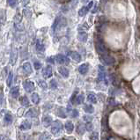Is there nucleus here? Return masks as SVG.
I'll use <instances>...</instances> for the list:
<instances>
[{
    "instance_id": "1",
    "label": "nucleus",
    "mask_w": 140,
    "mask_h": 140,
    "mask_svg": "<svg viewBox=\"0 0 140 140\" xmlns=\"http://www.w3.org/2000/svg\"><path fill=\"white\" fill-rule=\"evenodd\" d=\"M95 48H96V50L99 54L102 55L107 53V48L104 44V42L101 39V38H98L95 42Z\"/></svg>"
},
{
    "instance_id": "2",
    "label": "nucleus",
    "mask_w": 140,
    "mask_h": 140,
    "mask_svg": "<svg viewBox=\"0 0 140 140\" xmlns=\"http://www.w3.org/2000/svg\"><path fill=\"white\" fill-rule=\"evenodd\" d=\"M63 129V125L59 121H55L51 125V133L54 135H56L61 131V129Z\"/></svg>"
},
{
    "instance_id": "3",
    "label": "nucleus",
    "mask_w": 140,
    "mask_h": 140,
    "mask_svg": "<svg viewBox=\"0 0 140 140\" xmlns=\"http://www.w3.org/2000/svg\"><path fill=\"white\" fill-rule=\"evenodd\" d=\"M101 61H102L104 64H106L107 65H113L115 64V59L111 56H108L107 53L101 55Z\"/></svg>"
},
{
    "instance_id": "4",
    "label": "nucleus",
    "mask_w": 140,
    "mask_h": 140,
    "mask_svg": "<svg viewBox=\"0 0 140 140\" xmlns=\"http://www.w3.org/2000/svg\"><path fill=\"white\" fill-rule=\"evenodd\" d=\"M56 61L59 64H70V60H69L68 57H66L65 56H64V55H57V56H56Z\"/></svg>"
},
{
    "instance_id": "5",
    "label": "nucleus",
    "mask_w": 140,
    "mask_h": 140,
    "mask_svg": "<svg viewBox=\"0 0 140 140\" xmlns=\"http://www.w3.org/2000/svg\"><path fill=\"white\" fill-rule=\"evenodd\" d=\"M23 86H24V89L26 90V92L27 93H32L34 90V84L32 81H29V80L24 81Z\"/></svg>"
},
{
    "instance_id": "6",
    "label": "nucleus",
    "mask_w": 140,
    "mask_h": 140,
    "mask_svg": "<svg viewBox=\"0 0 140 140\" xmlns=\"http://www.w3.org/2000/svg\"><path fill=\"white\" fill-rule=\"evenodd\" d=\"M16 60H17V49L13 46L11 50V58H10V63H11L12 65H14Z\"/></svg>"
},
{
    "instance_id": "7",
    "label": "nucleus",
    "mask_w": 140,
    "mask_h": 140,
    "mask_svg": "<svg viewBox=\"0 0 140 140\" xmlns=\"http://www.w3.org/2000/svg\"><path fill=\"white\" fill-rule=\"evenodd\" d=\"M42 76L45 78H48L52 76V69L49 65L46 66L45 68L42 70Z\"/></svg>"
},
{
    "instance_id": "8",
    "label": "nucleus",
    "mask_w": 140,
    "mask_h": 140,
    "mask_svg": "<svg viewBox=\"0 0 140 140\" xmlns=\"http://www.w3.org/2000/svg\"><path fill=\"white\" fill-rule=\"evenodd\" d=\"M89 71V64H82L78 68V72L80 74L85 75L87 73V72Z\"/></svg>"
},
{
    "instance_id": "9",
    "label": "nucleus",
    "mask_w": 140,
    "mask_h": 140,
    "mask_svg": "<svg viewBox=\"0 0 140 140\" xmlns=\"http://www.w3.org/2000/svg\"><path fill=\"white\" fill-rule=\"evenodd\" d=\"M23 70L27 74H31L33 72V68H32V65L29 62L23 64Z\"/></svg>"
},
{
    "instance_id": "10",
    "label": "nucleus",
    "mask_w": 140,
    "mask_h": 140,
    "mask_svg": "<svg viewBox=\"0 0 140 140\" xmlns=\"http://www.w3.org/2000/svg\"><path fill=\"white\" fill-rule=\"evenodd\" d=\"M69 56L72 58V60L76 61V62H80L81 61V56L79 55V53H78L76 51H71L69 53Z\"/></svg>"
},
{
    "instance_id": "11",
    "label": "nucleus",
    "mask_w": 140,
    "mask_h": 140,
    "mask_svg": "<svg viewBox=\"0 0 140 140\" xmlns=\"http://www.w3.org/2000/svg\"><path fill=\"white\" fill-rule=\"evenodd\" d=\"M38 115V111L35 108H31L26 113V116L30 117V118H34Z\"/></svg>"
},
{
    "instance_id": "12",
    "label": "nucleus",
    "mask_w": 140,
    "mask_h": 140,
    "mask_svg": "<svg viewBox=\"0 0 140 140\" xmlns=\"http://www.w3.org/2000/svg\"><path fill=\"white\" fill-rule=\"evenodd\" d=\"M31 128V123L29 121H24L20 123V126H19V129L21 131H27Z\"/></svg>"
},
{
    "instance_id": "13",
    "label": "nucleus",
    "mask_w": 140,
    "mask_h": 140,
    "mask_svg": "<svg viewBox=\"0 0 140 140\" xmlns=\"http://www.w3.org/2000/svg\"><path fill=\"white\" fill-rule=\"evenodd\" d=\"M58 72H59V73L65 78H68L69 75H70L69 70L67 68H65V67H59V68H58Z\"/></svg>"
},
{
    "instance_id": "14",
    "label": "nucleus",
    "mask_w": 140,
    "mask_h": 140,
    "mask_svg": "<svg viewBox=\"0 0 140 140\" xmlns=\"http://www.w3.org/2000/svg\"><path fill=\"white\" fill-rule=\"evenodd\" d=\"M64 127H65V129H66V131L68 133H72V131H73V129H74L73 123H72V122H70V121L66 122L65 125H64Z\"/></svg>"
},
{
    "instance_id": "15",
    "label": "nucleus",
    "mask_w": 140,
    "mask_h": 140,
    "mask_svg": "<svg viewBox=\"0 0 140 140\" xmlns=\"http://www.w3.org/2000/svg\"><path fill=\"white\" fill-rule=\"evenodd\" d=\"M87 38H88V34H87L86 32H79L78 35V39L82 42H86L87 41Z\"/></svg>"
},
{
    "instance_id": "16",
    "label": "nucleus",
    "mask_w": 140,
    "mask_h": 140,
    "mask_svg": "<svg viewBox=\"0 0 140 140\" xmlns=\"http://www.w3.org/2000/svg\"><path fill=\"white\" fill-rule=\"evenodd\" d=\"M11 95L13 99H17L19 97V87L18 86H15L13 88L11 89Z\"/></svg>"
},
{
    "instance_id": "17",
    "label": "nucleus",
    "mask_w": 140,
    "mask_h": 140,
    "mask_svg": "<svg viewBox=\"0 0 140 140\" xmlns=\"http://www.w3.org/2000/svg\"><path fill=\"white\" fill-rule=\"evenodd\" d=\"M99 69H100V71H99V75H98V80L101 81V80H103L105 79V70L104 68H103L102 66L100 65L99 66Z\"/></svg>"
},
{
    "instance_id": "18",
    "label": "nucleus",
    "mask_w": 140,
    "mask_h": 140,
    "mask_svg": "<svg viewBox=\"0 0 140 140\" xmlns=\"http://www.w3.org/2000/svg\"><path fill=\"white\" fill-rule=\"evenodd\" d=\"M31 100L34 104H39L40 102V96L37 93H34L31 95Z\"/></svg>"
},
{
    "instance_id": "19",
    "label": "nucleus",
    "mask_w": 140,
    "mask_h": 140,
    "mask_svg": "<svg viewBox=\"0 0 140 140\" xmlns=\"http://www.w3.org/2000/svg\"><path fill=\"white\" fill-rule=\"evenodd\" d=\"M86 131V125L85 124L80 123V124L78 125V128H77V132L79 134V135H83Z\"/></svg>"
},
{
    "instance_id": "20",
    "label": "nucleus",
    "mask_w": 140,
    "mask_h": 140,
    "mask_svg": "<svg viewBox=\"0 0 140 140\" xmlns=\"http://www.w3.org/2000/svg\"><path fill=\"white\" fill-rule=\"evenodd\" d=\"M4 121H5V123H6V124H11V123H13V115H12L10 113L5 114Z\"/></svg>"
},
{
    "instance_id": "21",
    "label": "nucleus",
    "mask_w": 140,
    "mask_h": 140,
    "mask_svg": "<svg viewBox=\"0 0 140 140\" xmlns=\"http://www.w3.org/2000/svg\"><path fill=\"white\" fill-rule=\"evenodd\" d=\"M52 118L50 116H44L42 119V123H43L44 126H48V125L51 124Z\"/></svg>"
},
{
    "instance_id": "22",
    "label": "nucleus",
    "mask_w": 140,
    "mask_h": 140,
    "mask_svg": "<svg viewBox=\"0 0 140 140\" xmlns=\"http://www.w3.org/2000/svg\"><path fill=\"white\" fill-rule=\"evenodd\" d=\"M19 102L23 107H27L28 105H29V101H28V99L26 96L21 97V98H20Z\"/></svg>"
},
{
    "instance_id": "23",
    "label": "nucleus",
    "mask_w": 140,
    "mask_h": 140,
    "mask_svg": "<svg viewBox=\"0 0 140 140\" xmlns=\"http://www.w3.org/2000/svg\"><path fill=\"white\" fill-rule=\"evenodd\" d=\"M88 11H89V9L87 8V6H83L79 11H78V15H79L80 17H83V16L86 15Z\"/></svg>"
},
{
    "instance_id": "24",
    "label": "nucleus",
    "mask_w": 140,
    "mask_h": 140,
    "mask_svg": "<svg viewBox=\"0 0 140 140\" xmlns=\"http://www.w3.org/2000/svg\"><path fill=\"white\" fill-rule=\"evenodd\" d=\"M84 110L86 111L87 114H92L94 109H93V107L92 105L86 104V105H85V107H84Z\"/></svg>"
},
{
    "instance_id": "25",
    "label": "nucleus",
    "mask_w": 140,
    "mask_h": 140,
    "mask_svg": "<svg viewBox=\"0 0 140 140\" xmlns=\"http://www.w3.org/2000/svg\"><path fill=\"white\" fill-rule=\"evenodd\" d=\"M83 101H84V96H83L82 94H79V95H77L74 103H76V104H81Z\"/></svg>"
},
{
    "instance_id": "26",
    "label": "nucleus",
    "mask_w": 140,
    "mask_h": 140,
    "mask_svg": "<svg viewBox=\"0 0 140 140\" xmlns=\"http://www.w3.org/2000/svg\"><path fill=\"white\" fill-rule=\"evenodd\" d=\"M12 83H13V72H10L7 76V80H6V85L8 87L12 86Z\"/></svg>"
},
{
    "instance_id": "27",
    "label": "nucleus",
    "mask_w": 140,
    "mask_h": 140,
    "mask_svg": "<svg viewBox=\"0 0 140 140\" xmlns=\"http://www.w3.org/2000/svg\"><path fill=\"white\" fill-rule=\"evenodd\" d=\"M36 48H37V50H40V51H43V50L45 49L43 44H42L39 40H37V42H36Z\"/></svg>"
},
{
    "instance_id": "28",
    "label": "nucleus",
    "mask_w": 140,
    "mask_h": 140,
    "mask_svg": "<svg viewBox=\"0 0 140 140\" xmlns=\"http://www.w3.org/2000/svg\"><path fill=\"white\" fill-rule=\"evenodd\" d=\"M7 3L12 8H15L18 5V0H7Z\"/></svg>"
},
{
    "instance_id": "29",
    "label": "nucleus",
    "mask_w": 140,
    "mask_h": 140,
    "mask_svg": "<svg viewBox=\"0 0 140 140\" xmlns=\"http://www.w3.org/2000/svg\"><path fill=\"white\" fill-rule=\"evenodd\" d=\"M87 100L90 101V102H92V103H96L97 102L96 96H95V95H93V94H89L88 97H87Z\"/></svg>"
},
{
    "instance_id": "30",
    "label": "nucleus",
    "mask_w": 140,
    "mask_h": 140,
    "mask_svg": "<svg viewBox=\"0 0 140 140\" xmlns=\"http://www.w3.org/2000/svg\"><path fill=\"white\" fill-rule=\"evenodd\" d=\"M49 87L52 89V90H55V89H56L57 88V83H56V79H51V81H50V83H49Z\"/></svg>"
},
{
    "instance_id": "31",
    "label": "nucleus",
    "mask_w": 140,
    "mask_h": 140,
    "mask_svg": "<svg viewBox=\"0 0 140 140\" xmlns=\"http://www.w3.org/2000/svg\"><path fill=\"white\" fill-rule=\"evenodd\" d=\"M38 85H39L41 88L42 89H45L46 90V89L48 88V85H47V83L44 80H40L39 82H38Z\"/></svg>"
},
{
    "instance_id": "32",
    "label": "nucleus",
    "mask_w": 140,
    "mask_h": 140,
    "mask_svg": "<svg viewBox=\"0 0 140 140\" xmlns=\"http://www.w3.org/2000/svg\"><path fill=\"white\" fill-rule=\"evenodd\" d=\"M78 115H79V113H78V111L77 110V109H73V110L71 111V116H72V118H76V117H78Z\"/></svg>"
},
{
    "instance_id": "33",
    "label": "nucleus",
    "mask_w": 140,
    "mask_h": 140,
    "mask_svg": "<svg viewBox=\"0 0 140 140\" xmlns=\"http://www.w3.org/2000/svg\"><path fill=\"white\" fill-rule=\"evenodd\" d=\"M23 15H24V17H26V18H30L31 17V12L29 11V10H27V9H24L23 10Z\"/></svg>"
},
{
    "instance_id": "34",
    "label": "nucleus",
    "mask_w": 140,
    "mask_h": 140,
    "mask_svg": "<svg viewBox=\"0 0 140 140\" xmlns=\"http://www.w3.org/2000/svg\"><path fill=\"white\" fill-rule=\"evenodd\" d=\"M49 137H50L49 134H48V132H44V133H42V135H41L40 138L41 139H48V138H49Z\"/></svg>"
},
{
    "instance_id": "35",
    "label": "nucleus",
    "mask_w": 140,
    "mask_h": 140,
    "mask_svg": "<svg viewBox=\"0 0 140 140\" xmlns=\"http://www.w3.org/2000/svg\"><path fill=\"white\" fill-rule=\"evenodd\" d=\"M86 131H91L93 129V124L91 122H87V123L86 124Z\"/></svg>"
},
{
    "instance_id": "36",
    "label": "nucleus",
    "mask_w": 140,
    "mask_h": 140,
    "mask_svg": "<svg viewBox=\"0 0 140 140\" xmlns=\"http://www.w3.org/2000/svg\"><path fill=\"white\" fill-rule=\"evenodd\" d=\"M20 21H21V16H20L19 14H17L16 17L14 18V23L18 24V23H20Z\"/></svg>"
},
{
    "instance_id": "37",
    "label": "nucleus",
    "mask_w": 140,
    "mask_h": 140,
    "mask_svg": "<svg viewBox=\"0 0 140 140\" xmlns=\"http://www.w3.org/2000/svg\"><path fill=\"white\" fill-rule=\"evenodd\" d=\"M34 69H35V70H40L41 67H42V64H41V63L39 61H35L34 64Z\"/></svg>"
},
{
    "instance_id": "38",
    "label": "nucleus",
    "mask_w": 140,
    "mask_h": 140,
    "mask_svg": "<svg viewBox=\"0 0 140 140\" xmlns=\"http://www.w3.org/2000/svg\"><path fill=\"white\" fill-rule=\"evenodd\" d=\"M83 119H84V121H86V122H91L93 120V116H92V115H84Z\"/></svg>"
},
{
    "instance_id": "39",
    "label": "nucleus",
    "mask_w": 140,
    "mask_h": 140,
    "mask_svg": "<svg viewBox=\"0 0 140 140\" xmlns=\"http://www.w3.org/2000/svg\"><path fill=\"white\" fill-rule=\"evenodd\" d=\"M99 134H98V132H93L92 135L90 136V138L91 139H98L99 138Z\"/></svg>"
},
{
    "instance_id": "40",
    "label": "nucleus",
    "mask_w": 140,
    "mask_h": 140,
    "mask_svg": "<svg viewBox=\"0 0 140 140\" xmlns=\"http://www.w3.org/2000/svg\"><path fill=\"white\" fill-rule=\"evenodd\" d=\"M76 97H77V92H74V93L72 94V96L71 97V101H72V103H74V101H75V99H76Z\"/></svg>"
},
{
    "instance_id": "41",
    "label": "nucleus",
    "mask_w": 140,
    "mask_h": 140,
    "mask_svg": "<svg viewBox=\"0 0 140 140\" xmlns=\"http://www.w3.org/2000/svg\"><path fill=\"white\" fill-rule=\"evenodd\" d=\"M93 2L91 1L90 3L88 4V5H86V6H87V8H88L89 10H91V9H92V7H93Z\"/></svg>"
},
{
    "instance_id": "42",
    "label": "nucleus",
    "mask_w": 140,
    "mask_h": 140,
    "mask_svg": "<svg viewBox=\"0 0 140 140\" xmlns=\"http://www.w3.org/2000/svg\"><path fill=\"white\" fill-rule=\"evenodd\" d=\"M48 63H51V64H54V57H52V56L48 57Z\"/></svg>"
},
{
    "instance_id": "43",
    "label": "nucleus",
    "mask_w": 140,
    "mask_h": 140,
    "mask_svg": "<svg viewBox=\"0 0 140 140\" xmlns=\"http://www.w3.org/2000/svg\"><path fill=\"white\" fill-rule=\"evenodd\" d=\"M30 0H22V4H23V5L25 6V5H27L28 3H29Z\"/></svg>"
},
{
    "instance_id": "44",
    "label": "nucleus",
    "mask_w": 140,
    "mask_h": 140,
    "mask_svg": "<svg viewBox=\"0 0 140 140\" xmlns=\"http://www.w3.org/2000/svg\"><path fill=\"white\" fill-rule=\"evenodd\" d=\"M97 11V5H94V7H93V9L92 10V13H95Z\"/></svg>"
},
{
    "instance_id": "45",
    "label": "nucleus",
    "mask_w": 140,
    "mask_h": 140,
    "mask_svg": "<svg viewBox=\"0 0 140 140\" xmlns=\"http://www.w3.org/2000/svg\"><path fill=\"white\" fill-rule=\"evenodd\" d=\"M81 1H82L83 3H86V2H88L89 0H81Z\"/></svg>"
},
{
    "instance_id": "46",
    "label": "nucleus",
    "mask_w": 140,
    "mask_h": 140,
    "mask_svg": "<svg viewBox=\"0 0 140 140\" xmlns=\"http://www.w3.org/2000/svg\"><path fill=\"white\" fill-rule=\"evenodd\" d=\"M103 1H104V3H106V2H107V0H103Z\"/></svg>"
}]
</instances>
